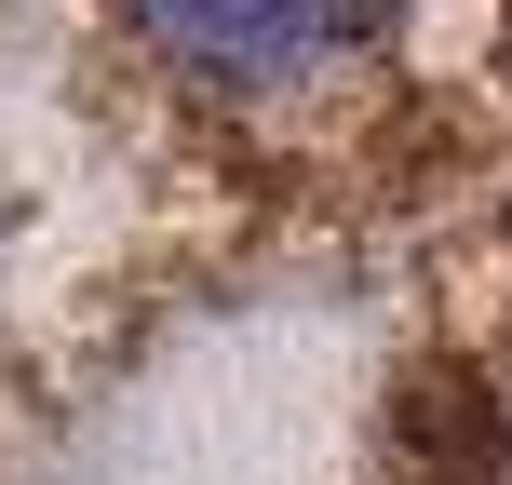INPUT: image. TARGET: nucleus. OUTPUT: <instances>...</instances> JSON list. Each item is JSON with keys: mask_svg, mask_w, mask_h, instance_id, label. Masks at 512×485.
Masks as SVG:
<instances>
[{"mask_svg": "<svg viewBox=\"0 0 512 485\" xmlns=\"http://www.w3.org/2000/svg\"><path fill=\"white\" fill-rule=\"evenodd\" d=\"M122 27L176 81H203L230 108H270V95H310V81L364 68L391 41V0H122Z\"/></svg>", "mask_w": 512, "mask_h": 485, "instance_id": "f257e3e1", "label": "nucleus"}]
</instances>
